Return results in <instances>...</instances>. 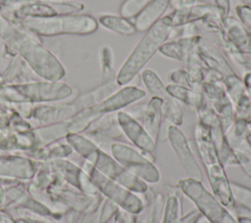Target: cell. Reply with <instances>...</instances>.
<instances>
[{
	"mask_svg": "<svg viewBox=\"0 0 251 223\" xmlns=\"http://www.w3.org/2000/svg\"><path fill=\"white\" fill-rule=\"evenodd\" d=\"M116 223H139V221L137 219V215L120 208L117 214Z\"/></svg>",
	"mask_w": 251,
	"mask_h": 223,
	"instance_id": "28",
	"label": "cell"
},
{
	"mask_svg": "<svg viewBox=\"0 0 251 223\" xmlns=\"http://www.w3.org/2000/svg\"><path fill=\"white\" fill-rule=\"evenodd\" d=\"M113 53L112 50L105 46L101 51V65H102V81L109 83L115 78V71L113 67Z\"/></svg>",
	"mask_w": 251,
	"mask_h": 223,
	"instance_id": "24",
	"label": "cell"
},
{
	"mask_svg": "<svg viewBox=\"0 0 251 223\" xmlns=\"http://www.w3.org/2000/svg\"><path fill=\"white\" fill-rule=\"evenodd\" d=\"M247 6H249L251 8V0H242Z\"/></svg>",
	"mask_w": 251,
	"mask_h": 223,
	"instance_id": "34",
	"label": "cell"
},
{
	"mask_svg": "<svg viewBox=\"0 0 251 223\" xmlns=\"http://www.w3.org/2000/svg\"><path fill=\"white\" fill-rule=\"evenodd\" d=\"M236 220L238 223H251V217L247 216H237Z\"/></svg>",
	"mask_w": 251,
	"mask_h": 223,
	"instance_id": "32",
	"label": "cell"
},
{
	"mask_svg": "<svg viewBox=\"0 0 251 223\" xmlns=\"http://www.w3.org/2000/svg\"><path fill=\"white\" fill-rule=\"evenodd\" d=\"M196 150L210 184L212 193L229 210L235 211L230 181L225 170V165L219 158L208 129L198 122L194 129ZM234 215V213H233Z\"/></svg>",
	"mask_w": 251,
	"mask_h": 223,
	"instance_id": "1",
	"label": "cell"
},
{
	"mask_svg": "<svg viewBox=\"0 0 251 223\" xmlns=\"http://www.w3.org/2000/svg\"><path fill=\"white\" fill-rule=\"evenodd\" d=\"M196 0H178L177 9L182 11H189L193 6Z\"/></svg>",
	"mask_w": 251,
	"mask_h": 223,
	"instance_id": "31",
	"label": "cell"
},
{
	"mask_svg": "<svg viewBox=\"0 0 251 223\" xmlns=\"http://www.w3.org/2000/svg\"><path fill=\"white\" fill-rule=\"evenodd\" d=\"M215 3L217 8L222 12L224 19H226L229 14V10H230L229 0H215Z\"/></svg>",
	"mask_w": 251,
	"mask_h": 223,
	"instance_id": "30",
	"label": "cell"
},
{
	"mask_svg": "<svg viewBox=\"0 0 251 223\" xmlns=\"http://www.w3.org/2000/svg\"><path fill=\"white\" fill-rule=\"evenodd\" d=\"M163 120V100L151 97L148 101L142 115V125L151 138L158 144Z\"/></svg>",
	"mask_w": 251,
	"mask_h": 223,
	"instance_id": "12",
	"label": "cell"
},
{
	"mask_svg": "<svg viewBox=\"0 0 251 223\" xmlns=\"http://www.w3.org/2000/svg\"><path fill=\"white\" fill-rule=\"evenodd\" d=\"M24 22L27 28L42 35L89 34L97 28L96 20L88 15L27 19Z\"/></svg>",
	"mask_w": 251,
	"mask_h": 223,
	"instance_id": "4",
	"label": "cell"
},
{
	"mask_svg": "<svg viewBox=\"0 0 251 223\" xmlns=\"http://www.w3.org/2000/svg\"><path fill=\"white\" fill-rule=\"evenodd\" d=\"M167 134L171 148L187 177L203 181L202 169L184 133L178 128V126L170 125Z\"/></svg>",
	"mask_w": 251,
	"mask_h": 223,
	"instance_id": "10",
	"label": "cell"
},
{
	"mask_svg": "<svg viewBox=\"0 0 251 223\" xmlns=\"http://www.w3.org/2000/svg\"><path fill=\"white\" fill-rule=\"evenodd\" d=\"M98 171L109 179L126 187L129 191L143 195L149 191V185L126 170L112 156L95 146L85 157Z\"/></svg>",
	"mask_w": 251,
	"mask_h": 223,
	"instance_id": "5",
	"label": "cell"
},
{
	"mask_svg": "<svg viewBox=\"0 0 251 223\" xmlns=\"http://www.w3.org/2000/svg\"><path fill=\"white\" fill-rule=\"evenodd\" d=\"M145 95V91L136 86H125L121 88L102 102L81 112V127H85L92 120L102 114L117 112L131 104H134L135 102L144 98Z\"/></svg>",
	"mask_w": 251,
	"mask_h": 223,
	"instance_id": "8",
	"label": "cell"
},
{
	"mask_svg": "<svg viewBox=\"0 0 251 223\" xmlns=\"http://www.w3.org/2000/svg\"><path fill=\"white\" fill-rule=\"evenodd\" d=\"M168 196L165 198L162 223H178L182 215V199L179 196L181 193L178 186H170Z\"/></svg>",
	"mask_w": 251,
	"mask_h": 223,
	"instance_id": "16",
	"label": "cell"
},
{
	"mask_svg": "<svg viewBox=\"0 0 251 223\" xmlns=\"http://www.w3.org/2000/svg\"><path fill=\"white\" fill-rule=\"evenodd\" d=\"M230 187L235 202V218L237 216L251 217V188L233 181H230Z\"/></svg>",
	"mask_w": 251,
	"mask_h": 223,
	"instance_id": "18",
	"label": "cell"
},
{
	"mask_svg": "<svg viewBox=\"0 0 251 223\" xmlns=\"http://www.w3.org/2000/svg\"><path fill=\"white\" fill-rule=\"evenodd\" d=\"M236 13L245 27L251 31V8L247 5H240L236 7Z\"/></svg>",
	"mask_w": 251,
	"mask_h": 223,
	"instance_id": "27",
	"label": "cell"
},
{
	"mask_svg": "<svg viewBox=\"0 0 251 223\" xmlns=\"http://www.w3.org/2000/svg\"><path fill=\"white\" fill-rule=\"evenodd\" d=\"M83 9L81 4L61 3V4H32L23 7L20 16H54L58 14H69L79 12Z\"/></svg>",
	"mask_w": 251,
	"mask_h": 223,
	"instance_id": "14",
	"label": "cell"
},
{
	"mask_svg": "<svg viewBox=\"0 0 251 223\" xmlns=\"http://www.w3.org/2000/svg\"><path fill=\"white\" fill-rule=\"evenodd\" d=\"M172 28V18L171 16H167L161 18L148 30H146L145 34L133 48L117 73V85H126L139 73V71L167 40Z\"/></svg>",
	"mask_w": 251,
	"mask_h": 223,
	"instance_id": "2",
	"label": "cell"
},
{
	"mask_svg": "<svg viewBox=\"0 0 251 223\" xmlns=\"http://www.w3.org/2000/svg\"><path fill=\"white\" fill-rule=\"evenodd\" d=\"M189 46V40L181 39L178 41H172L170 43L163 44L159 51L166 57L177 60V61H183L184 55L186 54V51Z\"/></svg>",
	"mask_w": 251,
	"mask_h": 223,
	"instance_id": "21",
	"label": "cell"
},
{
	"mask_svg": "<svg viewBox=\"0 0 251 223\" xmlns=\"http://www.w3.org/2000/svg\"><path fill=\"white\" fill-rule=\"evenodd\" d=\"M111 156L126 170L147 184H156L161 174L154 162L145 154L124 142H114L110 147Z\"/></svg>",
	"mask_w": 251,
	"mask_h": 223,
	"instance_id": "6",
	"label": "cell"
},
{
	"mask_svg": "<svg viewBox=\"0 0 251 223\" xmlns=\"http://www.w3.org/2000/svg\"><path fill=\"white\" fill-rule=\"evenodd\" d=\"M87 174L98 189V192L120 208L135 215H138L143 211L145 204L137 194L109 179L98 171L90 162L88 164Z\"/></svg>",
	"mask_w": 251,
	"mask_h": 223,
	"instance_id": "7",
	"label": "cell"
},
{
	"mask_svg": "<svg viewBox=\"0 0 251 223\" xmlns=\"http://www.w3.org/2000/svg\"><path fill=\"white\" fill-rule=\"evenodd\" d=\"M201 218H202L201 213L197 209H195V210L189 211L184 215H181L178 223H198Z\"/></svg>",
	"mask_w": 251,
	"mask_h": 223,
	"instance_id": "29",
	"label": "cell"
},
{
	"mask_svg": "<svg viewBox=\"0 0 251 223\" xmlns=\"http://www.w3.org/2000/svg\"><path fill=\"white\" fill-rule=\"evenodd\" d=\"M163 117L170 121L172 125L179 126L182 124V111L176 100L172 97L168 100L163 101Z\"/></svg>",
	"mask_w": 251,
	"mask_h": 223,
	"instance_id": "22",
	"label": "cell"
},
{
	"mask_svg": "<svg viewBox=\"0 0 251 223\" xmlns=\"http://www.w3.org/2000/svg\"><path fill=\"white\" fill-rule=\"evenodd\" d=\"M245 138H246L247 142L251 145V128H249V129H248V131L246 132V134H245Z\"/></svg>",
	"mask_w": 251,
	"mask_h": 223,
	"instance_id": "33",
	"label": "cell"
},
{
	"mask_svg": "<svg viewBox=\"0 0 251 223\" xmlns=\"http://www.w3.org/2000/svg\"><path fill=\"white\" fill-rule=\"evenodd\" d=\"M164 203L165 196L161 192L155 193L151 199V203L144 223H162Z\"/></svg>",
	"mask_w": 251,
	"mask_h": 223,
	"instance_id": "23",
	"label": "cell"
},
{
	"mask_svg": "<svg viewBox=\"0 0 251 223\" xmlns=\"http://www.w3.org/2000/svg\"><path fill=\"white\" fill-rule=\"evenodd\" d=\"M171 0H152L135 17L133 24L136 31H146L156 23L168 9Z\"/></svg>",
	"mask_w": 251,
	"mask_h": 223,
	"instance_id": "13",
	"label": "cell"
},
{
	"mask_svg": "<svg viewBox=\"0 0 251 223\" xmlns=\"http://www.w3.org/2000/svg\"><path fill=\"white\" fill-rule=\"evenodd\" d=\"M152 0H125L121 5L120 14L126 19L134 18Z\"/></svg>",
	"mask_w": 251,
	"mask_h": 223,
	"instance_id": "25",
	"label": "cell"
},
{
	"mask_svg": "<svg viewBox=\"0 0 251 223\" xmlns=\"http://www.w3.org/2000/svg\"><path fill=\"white\" fill-rule=\"evenodd\" d=\"M99 22L109 30L123 34V35H132L136 32V28L129 19L124 18L122 16L115 15H103L99 18Z\"/></svg>",
	"mask_w": 251,
	"mask_h": 223,
	"instance_id": "19",
	"label": "cell"
},
{
	"mask_svg": "<svg viewBox=\"0 0 251 223\" xmlns=\"http://www.w3.org/2000/svg\"><path fill=\"white\" fill-rule=\"evenodd\" d=\"M170 77H171V80L174 82V84H177V85L192 88L189 76H188L187 72L184 71V70H176V71L171 73Z\"/></svg>",
	"mask_w": 251,
	"mask_h": 223,
	"instance_id": "26",
	"label": "cell"
},
{
	"mask_svg": "<svg viewBox=\"0 0 251 223\" xmlns=\"http://www.w3.org/2000/svg\"><path fill=\"white\" fill-rule=\"evenodd\" d=\"M118 124L126 140L147 156L155 155L157 144L146 131L142 123L126 112L119 111L117 113Z\"/></svg>",
	"mask_w": 251,
	"mask_h": 223,
	"instance_id": "11",
	"label": "cell"
},
{
	"mask_svg": "<svg viewBox=\"0 0 251 223\" xmlns=\"http://www.w3.org/2000/svg\"><path fill=\"white\" fill-rule=\"evenodd\" d=\"M177 186L209 223H238L232 212L204 186L203 181L186 177L180 179Z\"/></svg>",
	"mask_w": 251,
	"mask_h": 223,
	"instance_id": "3",
	"label": "cell"
},
{
	"mask_svg": "<svg viewBox=\"0 0 251 223\" xmlns=\"http://www.w3.org/2000/svg\"><path fill=\"white\" fill-rule=\"evenodd\" d=\"M226 137L235 156L237 165L251 178V145L247 142L245 136H235L230 132V135H226Z\"/></svg>",
	"mask_w": 251,
	"mask_h": 223,
	"instance_id": "15",
	"label": "cell"
},
{
	"mask_svg": "<svg viewBox=\"0 0 251 223\" xmlns=\"http://www.w3.org/2000/svg\"><path fill=\"white\" fill-rule=\"evenodd\" d=\"M197 113L199 116L198 122L208 129L209 135L222 163L225 166L237 165V161L228 143L226 133L224 131L215 111L208 106V103H206L197 110Z\"/></svg>",
	"mask_w": 251,
	"mask_h": 223,
	"instance_id": "9",
	"label": "cell"
},
{
	"mask_svg": "<svg viewBox=\"0 0 251 223\" xmlns=\"http://www.w3.org/2000/svg\"><path fill=\"white\" fill-rule=\"evenodd\" d=\"M141 79L151 95V97H157L162 99L163 101L168 100L171 96L168 94L167 86L161 80V78L151 69H145L141 73Z\"/></svg>",
	"mask_w": 251,
	"mask_h": 223,
	"instance_id": "20",
	"label": "cell"
},
{
	"mask_svg": "<svg viewBox=\"0 0 251 223\" xmlns=\"http://www.w3.org/2000/svg\"><path fill=\"white\" fill-rule=\"evenodd\" d=\"M167 91L172 98L182 102L186 106L191 107L196 111L207 103L202 92L189 87L177 84H170L167 85Z\"/></svg>",
	"mask_w": 251,
	"mask_h": 223,
	"instance_id": "17",
	"label": "cell"
}]
</instances>
